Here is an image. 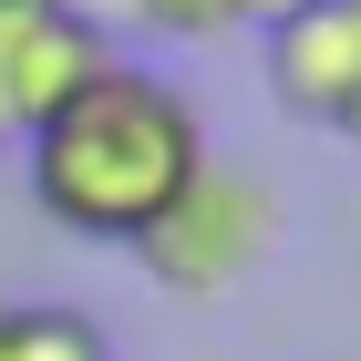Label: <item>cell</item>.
Here are the masks:
<instances>
[{"label":"cell","instance_id":"8992f818","mask_svg":"<svg viewBox=\"0 0 361 361\" xmlns=\"http://www.w3.org/2000/svg\"><path fill=\"white\" fill-rule=\"evenodd\" d=\"M310 0H217V31H258V42H269L279 21H300Z\"/></svg>","mask_w":361,"mask_h":361},{"label":"cell","instance_id":"52a82bcc","mask_svg":"<svg viewBox=\"0 0 361 361\" xmlns=\"http://www.w3.org/2000/svg\"><path fill=\"white\" fill-rule=\"evenodd\" d=\"M11 11H83V0H0V21H11Z\"/></svg>","mask_w":361,"mask_h":361},{"label":"cell","instance_id":"7a4b0ae2","mask_svg":"<svg viewBox=\"0 0 361 361\" xmlns=\"http://www.w3.org/2000/svg\"><path fill=\"white\" fill-rule=\"evenodd\" d=\"M279 238H289L279 186L248 176V166H227V155H207L196 186L135 238V269L155 279L166 300H196V310H207V300H238V289L279 258Z\"/></svg>","mask_w":361,"mask_h":361},{"label":"cell","instance_id":"277c9868","mask_svg":"<svg viewBox=\"0 0 361 361\" xmlns=\"http://www.w3.org/2000/svg\"><path fill=\"white\" fill-rule=\"evenodd\" d=\"M269 93L310 135H361V0H310L300 21H279L258 42Z\"/></svg>","mask_w":361,"mask_h":361},{"label":"cell","instance_id":"6da1fadb","mask_svg":"<svg viewBox=\"0 0 361 361\" xmlns=\"http://www.w3.org/2000/svg\"><path fill=\"white\" fill-rule=\"evenodd\" d=\"M207 155H217V145L196 124V93H176L166 73H145V62H104V73L21 145V176H31V207H42L62 238H83V248H135L145 227L196 186Z\"/></svg>","mask_w":361,"mask_h":361},{"label":"cell","instance_id":"3957f363","mask_svg":"<svg viewBox=\"0 0 361 361\" xmlns=\"http://www.w3.org/2000/svg\"><path fill=\"white\" fill-rule=\"evenodd\" d=\"M114 62L104 11H11L0 21V145H31Z\"/></svg>","mask_w":361,"mask_h":361},{"label":"cell","instance_id":"5b68a950","mask_svg":"<svg viewBox=\"0 0 361 361\" xmlns=\"http://www.w3.org/2000/svg\"><path fill=\"white\" fill-rule=\"evenodd\" d=\"M0 361H114V331L73 300H11L0 310Z\"/></svg>","mask_w":361,"mask_h":361}]
</instances>
